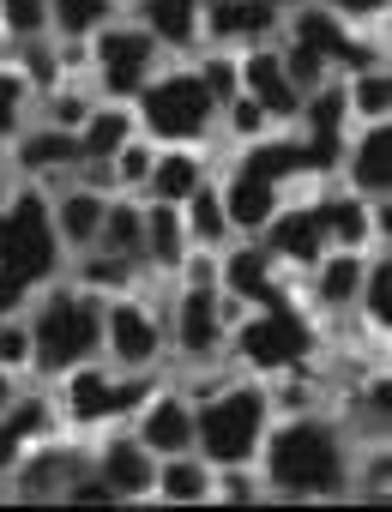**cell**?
<instances>
[{
    "instance_id": "cell-9",
    "label": "cell",
    "mask_w": 392,
    "mask_h": 512,
    "mask_svg": "<svg viewBox=\"0 0 392 512\" xmlns=\"http://www.w3.org/2000/svg\"><path fill=\"white\" fill-rule=\"evenodd\" d=\"M49 398H55V416L67 434H97V428H115L121 422V374L97 356V362H79L67 368L61 380H49Z\"/></svg>"
},
{
    "instance_id": "cell-5",
    "label": "cell",
    "mask_w": 392,
    "mask_h": 512,
    "mask_svg": "<svg viewBox=\"0 0 392 512\" xmlns=\"http://www.w3.org/2000/svg\"><path fill=\"white\" fill-rule=\"evenodd\" d=\"M163 290L169 284H139L121 296H103V362L115 374H151L169 368V326H163Z\"/></svg>"
},
{
    "instance_id": "cell-14",
    "label": "cell",
    "mask_w": 392,
    "mask_h": 512,
    "mask_svg": "<svg viewBox=\"0 0 392 512\" xmlns=\"http://www.w3.org/2000/svg\"><path fill=\"white\" fill-rule=\"evenodd\" d=\"M7 163H13V181L25 187H55L79 169V133L67 127H49V121H25V133L7 145Z\"/></svg>"
},
{
    "instance_id": "cell-24",
    "label": "cell",
    "mask_w": 392,
    "mask_h": 512,
    "mask_svg": "<svg viewBox=\"0 0 392 512\" xmlns=\"http://www.w3.org/2000/svg\"><path fill=\"white\" fill-rule=\"evenodd\" d=\"M91 253H109V260H133V266H145V199H133V193H109Z\"/></svg>"
},
{
    "instance_id": "cell-28",
    "label": "cell",
    "mask_w": 392,
    "mask_h": 512,
    "mask_svg": "<svg viewBox=\"0 0 392 512\" xmlns=\"http://www.w3.org/2000/svg\"><path fill=\"white\" fill-rule=\"evenodd\" d=\"M181 223H187V241L193 247H230L236 241V229H230V211H224V193H218V175L212 181H200L187 199H181Z\"/></svg>"
},
{
    "instance_id": "cell-36",
    "label": "cell",
    "mask_w": 392,
    "mask_h": 512,
    "mask_svg": "<svg viewBox=\"0 0 392 512\" xmlns=\"http://www.w3.org/2000/svg\"><path fill=\"white\" fill-rule=\"evenodd\" d=\"M0 37L7 43L49 37V0H0Z\"/></svg>"
},
{
    "instance_id": "cell-25",
    "label": "cell",
    "mask_w": 392,
    "mask_h": 512,
    "mask_svg": "<svg viewBox=\"0 0 392 512\" xmlns=\"http://www.w3.org/2000/svg\"><path fill=\"white\" fill-rule=\"evenodd\" d=\"M212 488H218V470H212L200 452L157 458V482H151V500H157V506H206Z\"/></svg>"
},
{
    "instance_id": "cell-12",
    "label": "cell",
    "mask_w": 392,
    "mask_h": 512,
    "mask_svg": "<svg viewBox=\"0 0 392 512\" xmlns=\"http://www.w3.org/2000/svg\"><path fill=\"white\" fill-rule=\"evenodd\" d=\"M272 260H278V272L290 278V272H308L320 253L332 247L326 241V223H320V205H314V193H290L284 205H278V217L254 235Z\"/></svg>"
},
{
    "instance_id": "cell-4",
    "label": "cell",
    "mask_w": 392,
    "mask_h": 512,
    "mask_svg": "<svg viewBox=\"0 0 392 512\" xmlns=\"http://www.w3.org/2000/svg\"><path fill=\"white\" fill-rule=\"evenodd\" d=\"M266 428H272V392L254 374H230L224 386H212L200 404H193V452H200L212 470L254 464Z\"/></svg>"
},
{
    "instance_id": "cell-22",
    "label": "cell",
    "mask_w": 392,
    "mask_h": 512,
    "mask_svg": "<svg viewBox=\"0 0 392 512\" xmlns=\"http://www.w3.org/2000/svg\"><path fill=\"white\" fill-rule=\"evenodd\" d=\"M212 157L200 145H157V163L145 175V199H163V205H181L200 181H212Z\"/></svg>"
},
{
    "instance_id": "cell-32",
    "label": "cell",
    "mask_w": 392,
    "mask_h": 512,
    "mask_svg": "<svg viewBox=\"0 0 392 512\" xmlns=\"http://www.w3.org/2000/svg\"><path fill=\"white\" fill-rule=\"evenodd\" d=\"M344 103H350V127H362V121H392V67L344 73Z\"/></svg>"
},
{
    "instance_id": "cell-17",
    "label": "cell",
    "mask_w": 392,
    "mask_h": 512,
    "mask_svg": "<svg viewBox=\"0 0 392 512\" xmlns=\"http://www.w3.org/2000/svg\"><path fill=\"white\" fill-rule=\"evenodd\" d=\"M362 266H368V253H356V247H326L320 260L302 272L308 284V308H314V320H344V314H356V290H362Z\"/></svg>"
},
{
    "instance_id": "cell-35",
    "label": "cell",
    "mask_w": 392,
    "mask_h": 512,
    "mask_svg": "<svg viewBox=\"0 0 392 512\" xmlns=\"http://www.w3.org/2000/svg\"><path fill=\"white\" fill-rule=\"evenodd\" d=\"M151 163H157V145H151L145 133H133V139L109 157V169H115V193L145 199V175H151Z\"/></svg>"
},
{
    "instance_id": "cell-45",
    "label": "cell",
    "mask_w": 392,
    "mask_h": 512,
    "mask_svg": "<svg viewBox=\"0 0 392 512\" xmlns=\"http://www.w3.org/2000/svg\"><path fill=\"white\" fill-rule=\"evenodd\" d=\"M0 500H7V476H0Z\"/></svg>"
},
{
    "instance_id": "cell-37",
    "label": "cell",
    "mask_w": 392,
    "mask_h": 512,
    "mask_svg": "<svg viewBox=\"0 0 392 512\" xmlns=\"http://www.w3.org/2000/svg\"><path fill=\"white\" fill-rule=\"evenodd\" d=\"M278 61H284V79L296 85V97H308V91H320L332 79V61H320L314 49H302L290 37H278Z\"/></svg>"
},
{
    "instance_id": "cell-40",
    "label": "cell",
    "mask_w": 392,
    "mask_h": 512,
    "mask_svg": "<svg viewBox=\"0 0 392 512\" xmlns=\"http://www.w3.org/2000/svg\"><path fill=\"white\" fill-rule=\"evenodd\" d=\"M0 368L31 374V326H25V314H7V320H0Z\"/></svg>"
},
{
    "instance_id": "cell-29",
    "label": "cell",
    "mask_w": 392,
    "mask_h": 512,
    "mask_svg": "<svg viewBox=\"0 0 392 512\" xmlns=\"http://www.w3.org/2000/svg\"><path fill=\"white\" fill-rule=\"evenodd\" d=\"M314 205H320V223H326V241H332V247H356V253L374 247L368 199H356V193H332V181H326V193H314Z\"/></svg>"
},
{
    "instance_id": "cell-47",
    "label": "cell",
    "mask_w": 392,
    "mask_h": 512,
    "mask_svg": "<svg viewBox=\"0 0 392 512\" xmlns=\"http://www.w3.org/2000/svg\"><path fill=\"white\" fill-rule=\"evenodd\" d=\"M121 7H127V0H121Z\"/></svg>"
},
{
    "instance_id": "cell-18",
    "label": "cell",
    "mask_w": 392,
    "mask_h": 512,
    "mask_svg": "<svg viewBox=\"0 0 392 512\" xmlns=\"http://www.w3.org/2000/svg\"><path fill=\"white\" fill-rule=\"evenodd\" d=\"M127 428L139 434V446L151 452V458H175V452H193V404L163 380L133 416H127Z\"/></svg>"
},
{
    "instance_id": "cell-23",
    "label": "cell",
    "mask_w": 392,
    "mask_h": 512,
    "mask_svg": "<svg viewBox=\"0 0 392 512\" xmlns=\"http://www.w3.org/2000/svg\"><path fill=\"white\" fill-rule=\"evenodd\" d=\"M187 223H181V205H163V199H145V272L157 284H175L181 260H187Z\"/></svg>"
},
{
    "instance_id": "cell-26",
    "label": "cell",
    "mask_w": 392,
    "mask_h": 512,
    "mask_svg": "<svg viewBox=\"0 0 392 512\" xmlns=\"http://www.w3.org/2000/svg\"><path fill=\"white\" fill-rule=\"evenodd\" d=\"M356 320H362L368 338L386 344V332H392V247H368L362 290H356Z\"/></svg>"
},
{
    "instance_id": "cell-43",
    "label": "cell",
    "mask_w": 392,
    "mask_h": 512,
    "mask_svg": "<svg viewBox=\"0 0 392 512\" xmlns=\"http://www.w3.org/2000/svg\"><path fill=\"white\" fill-rule=\"evenodd\" d=\"M25 302H31V284H25L19 272L0 266V320H7V314H25Z\"/></svg>"
},
{
    "instance_id": "cell-27",
    "label": "cell",
    "mask_w": 392,
    "mask_h": 512,
    "mask_svg": "<svg viewBox=\"0 0 392 512\" xmlns=\"http://www.w3.org/2000/svg\"><path fill=\"white\" fill-rule=\"evenodd\" d=\"M133 133H139L133 103H103V97H97V109H91L85 127H79V163H109Z\"/></svg>"
},
{
    "instance_id": "cell-42",
    "label": "cell",
    "mask_w": 392,
    "mask_h": 512,
    "mask_svg": "<svg viewBox=\"0 0 392 512\" xmlns=\"http://www.w3.org/2000/svg\"><path fill=\"white\" fill-rule=\"evenodd\" d=\"M61 506H121V500H115V488H109V482H103V476H97V470L85 464V470H79V476L67 482Z\"/></svg>"
},
{
    "instance_id": "cell-34",
    "label": "cell",
    "mask_w": 392,
    "mask_h": 512,
    "mask_svg": "<svg viewBox=\"0 0 392 512\" xmlns=\"http://www.w3.org/2000/svg\"><path fill=\"white\" fill-rule=\"evenodd\" d=\"M31 109H37V97L25 91V79L13 73V61H0V151H7V145L25 133Z\"/></svg>"
},
{
    "instance_id": "cell-38",
    "label": "cell",
    "mask_w": 392,
    "mask_h": 512,
    "mask_svg": "<svg viewBox=\"0 0 392 512\" xmlns=\"http://www.w3.org/2000/svg\"><path fill=\"white\" fill-rule=\"evenodd\" d=\"M212 500H224V506H266L272 494H266V482H260V470H254V464H224V470H218Z\"/></svg>"
},
{
    "instance_id": "cell-6",
    "label": "cell",
    "mask_w": 392,
    "mask_h": 512,
    "mask_svg": "<svg viewBox=\"0 0 392 512\" xmlns=\"http://www.w3.org/2000/svg\"><path fill=\"white\" fill-rule=\"evenodd\" d=\"M248 308L224 290H193V284H169L163 290V326H169V362L175 368H212L230 350V326Z\"/></svg>"
},
{
    "instance_id": "cell-2",
    "label": "cell",
    "mask_w": 392,
    "mask_h": 512,
    "mask_svg": "<svg viewBox=\"0 0 392 512\" xmlns=\"http://www.w3.org/2000/svg\"><path fill=\"white\" fill-rule=\"evenodd\" d=\"M25 326H31V380H61L79 362L103 356V296L73 284L67 272L37 284L25 302Z\"/></svg>"
},
{
    "instance_id": "cell-15",
    "label": "cell",
    "mask_w": 392,
    "mask_h": 512,
    "mask_svg": "<svg viewBox=\"0 0 392 512\" xmlns=\"http://www.w3.org/2000/svg\"><path fill=\"white\" fill-rule=\"evenodd\" d=\"M344 193L356 199H386L392 193V121H362L344 133V157H338Z\"/></svg>"
},
{
    "instance_id": "cell-31",
    "label": "cell",
    "mask_w": 392,
    "mask_h": 512,
    "mask_svg": "<svg viewBox=\"0 0 392 512\" xmlns=\"http://www.w3.org/2000/svg\"><path fill=\"white\" fill-rule=\"evenodd\" d=\"M7 61H13V73L25 79V91H31V97H49L55 85H67V67H61V43H55V37L7 43Z\"/></svg>"
},
{
    "instance_id": "cell-30",
    "label": "cell",
    "mask_w": 392,
    "mask_h": 512,
    "mask_svg": "<svg viewBox=\"0 0 392 512\" xmlns=\"http://www.w3.org/2000/svg\"><path fill=\"white\" fill-rule=\"evenodd\" d=\"M115 19H121V0H49V37L55 43H91Z\"/></svg>"
},
{
    "instance_id": "cell-46",
    "label": "cell",
    "mask_w": 392,
    "mask_h": 512,
    "mask_svg": "<svg viewBox=\"0 0 392 512\" xmlns=\"http://www.w3.org/2000/svg\"><path fill=\"white\" fill-rule=\"evenodd\" d=\"M0 61H7V37H0Z\"/></svg>"
},
{
    "instance_id": "cell-11",
    "label": "cell",
    "mask_w": 392,
    "mask_h": 512,
    "mask_svg": "<svg viewBox=\"0 0 392 512\" xmlns=\"http://www.w3.org/2000/svg\"><path fill=\"white\" fill-rule=\"evenodd\" d=\"M284 37V13L278 0H206L200 7V49H260Z\"/></svg>"
},
{
    "instance_id": "cell-21",
    "label": "cell",
    "mask_w": 392,
    "mask_h": 512,
    "mask_svg": "<svg viewBox=\"0 0 392 512\" xmlns=\"http://www.w3.org/2000/svg\"><path fill=\"white\" fill-rule=\"evenodd\" d=\"M103 205H109V193H91L73 175L55 181V193H49V229H55V241H61L67 260H73V253H91L97 223H103Z\"/></svg>"
},
{
    "instance_id": "cell-19",
    "label": "cell",
    "mask_w": 392,
    "mask_h": 512,
    "mask_svg": "<svg viewBox=\"0 0 392 512\" xmlns=\"http://www.w3.org/2000/svg\"><path fill=\"white\" fill-rule=\"evenodd\" d=\"M200 7L206 0H127V19L169 55V61H193L200 55Z\"/></svg>"
},
{
    "instance_id": "cell-13",
    "label": "cell",
    "mask_w": 392,
    "mask_h": 512,
    "mask_svg": "<svg viewBox=\"0 0 392 512\" xmlns=\"http://www.w3.org/2000/svg\"><path fill=\"white\" fill-rule=\"evenodd\" d=\"M91 470L115 488V500L121 506H139V500H151V482H157V458L139 446V434L127 428V422H115V428H97L91 434Z\"/></svg>"
},
{
    "instance_id": "cell-33",
    "label": "cell",
    "mask_w": 392,
    "mask_h": 512,
    "mask_svg": "<svg viewBox=\"0 0 392 512\" xmlns=\"http://www.w3.org/2000/svg\"><path fill=\"white\" fill-rule=\"evenodd\" d=\"M97 109V91L85 85V79H67V85H55L49 97H37V121H49V127H67V133H79L85 127V115Z\"/></svg>"
},
{
    "instance_id": "cell-3",
    "label": "cell",
    "mask_w": 392,
    "mask_h": 512,
    "mask_svg": "<svg viewBox=\"0 0 392 512\" xmlns=\"http://www.w3.org/2000/svg\"><path fill=\"white\" fill-rule=\"evenodd\" d=\"M133 121H139V133L151 145H200V151H212L224 103L206 91V79H200L193 61H163L151 73V85L133 97Z\"/></svg>"
},
{
    "instance_id": "cell-39",
    "label": "cell",
    "mask_w": 392,
    "mask_h": 512,
    "mask_svg": "<svg viewBox=\"0 0 392 512\" xmlns=\"http://www.w3.org/2000/svg\"><path fill=\"white\" fill-rule=\"evenodd\" d=\"M193 67H200V79H206V91L218 103L242 97V79H236V55L230 49H200V55H193Z\"/></svg>"
},
{
    "instance_id": "cell-10",
    "label": "cell",
    "mask_w": 392,
    "mask_h": 512,
    "mask_svg": "<svg viewBox=\"0 0 392 512\" xmlns=\"http://www.w3.org/2000/svg\"><path fill=\"white\" fill-rule=\"evenodd\" d=\"M85 464H91V440L61 428V434L25 446V458H19L13 476H7V500H49V506H61L67 482H73Z\"/></svg>"
},
{
    "instance_id": "cell-8",
    "label": "cell",
    "mask_w": 392,
    "mask_h": 512,
    "mask_svg": "<svg viewBox=\"0 0 392 512\" xmlns=\"http://www.w3.org/2000/svg\"><path fill=\"white\" fill-rule=\"evenodd\" d=\"M169 55L121 13L115 25H103L91 43H85V85L103 97V103H133L145 85H151V73L163 67Z\"/></svg>"
},
{
    "instance_id": "cell-20",
    "label": "cell",
    "mask_w": 392,
    "mask_h": 512,
    "mask_svg": "<svg viewBox=\"0 0 392 512\" xmlns=\"http://www.w3.org/2000/svg\"><path fill=\"white\" fill-rule=\"evenodd\" d=\"M236 79H242V97H254V103L272 115V127H296V109H302V97H296V85L284 79L278 43L242 49V55H236Z\"/></svg>"
},
{
    "instance_id": "cell-1",
    "label": "cell",
    "mask_w": 392,
    "mask_h": 512,
    "mask_svg": "<svg viewBox=\"0 0 392 512\" xmlns=\"http://www.w3.org/2000/svg\"><path fill=\"white\" fill-rule=\"evenodd\" d=\"M350 458L356 434L326 410H284L272 416L254 470L272 500H350Z\"/></svg>"
},
{
    "instance_id": "cell-44",
    "label": "cell",
    "mask_w": 392,
    "mask_h": 512,
    "mask_svg": "<svg viewBox=\"0 0 392 512\" xmlns=\"http://www.w3.org/2000/svg\"><path fill=\"white\" fill-rule=\"evenodd\" d=\"M31 386V374H13V368H0V416H7L19 404V392Z\"/></svg>"
},
{
    "instance_id": "cell-41",
    "label": "cell",
    "mask_w": 392,
    "mask_h": 512,
    "mask_svg": "<svg viewBox=\"0 0 392 512\" xmlns=\"http://www.w3.org/2000/svg\"><path fill=\"white\" fill-rule=\"evenodd\" d=\"M320 7H326L332 19H344L350 31H380L386 13H392V0H320Z\"/></svg>"
},
{
    "instance_id": "cell-7",
    "label": "cell",
    "mask_w": 392,
    "mask_h": 512,
    "mask_svg": "<svg viewBox=\"0 0 392 512\" xmlns=\"http://www.w3.org/2000/svg\"><path fill=\"white\" fill-rule=\"evenodd\" d=\"M314 326L290 308V302H278V308H248L236 326H230V350H224V362L236 368V374H254V380H278V374H290V368H302L308 356H314Z\"/></svg>"
},
{
    "instance_id": "cell-16",
    "label": "cell",
    "mask_w": 392,
    "mask_h": 512,
    "mask_svg": "<svg viewBox=\"0 0 392 512\" xmlns=\"http://www.w3.org/2000/svg\"><path fill=\"white\" fill-rule=\"evenodd\" d=\"M218 193H224V211H230L236 241H254V235L278 217V205H284V187H278L272 175H260L254 163H242V157L218 175Z\"/></svg>"
}]
</instances>
